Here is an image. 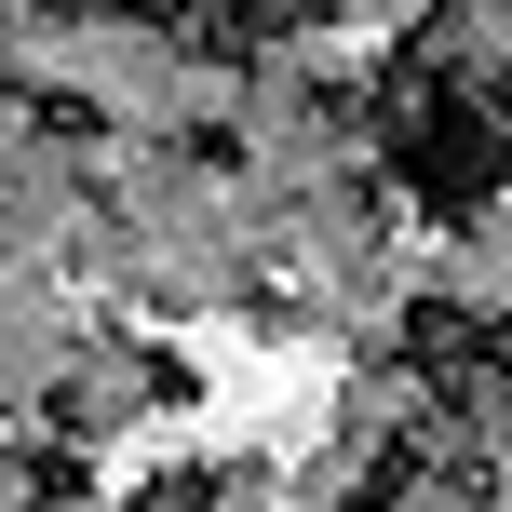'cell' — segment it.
Here are the masks:
<instances>
[{"instance_id":"cell-1","label":"cell","mask_w":512,"mask_h":512,"mask_svg":"<svg viewBox=\"0 0 512 512\" xmlns=\"http://www.w3.org/2000/svg\"><path fill=\"white\" fill-rule=\"evenodd\" d=\"M310 27H324V0H230V14H216V54H230V68H270Z\"/></svg>"},{"instance_id":"cell-3","label":"cell","mask_w":512,"mask_h":512,"mask_svg":"<svg viewBox=\"0 0 512 512\" xmlns=\"http://www.w3.org/2000/svg\"><path fill=\"white\" fill-rule=\"evenodd\" d=\"M108 14H135V27H176V14H189V0H108Z\"/></svg>"},{"instance_id":"cell-4","label":"cell","mask_w":512,"mask_h":512,"mask_svg":"<svg viewBox=\"0 0 512 512\" xmlns=\"http://www.w3.org/2000/svg\"><path fill=\"white\" fill-rule=\"evenodd\" d=\"M499 391H512V310H499Z\"/></svg>"},{"instance_id":"cell-2","label":"cell","mask_w":512,"mask_h":512,"mask_svg":"<svg viewBox=\"0 0 512 512\" xmlns=\"http://www.w3.org/2000/svg\"><path fill=\"white\" fill-rule=\"evenodd\" d=\"M135 512H216V472H162V486H135Z\"/></svg>"}]
</instances>
